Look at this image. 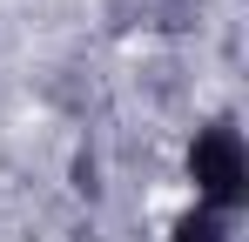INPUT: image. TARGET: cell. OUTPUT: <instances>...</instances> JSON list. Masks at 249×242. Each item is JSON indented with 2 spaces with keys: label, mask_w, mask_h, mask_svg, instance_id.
Here are the masks:
<instances>
[{
  "label": "cell",
  "mask_w": 249,
  "mask_h": 242,
  "mask_svg": "<svg viewBox=\"0 0 249 242\" xmlns=\"http://www.w3.org/2000/svg\"><path fill=\"white\" fill-rule=\"evenodd\" d=\"M182 168H189V189H196L202 208L243 215V202H249V141H243V128H236L229 115L202 121V128L189 135Z\"/></svg>",
  "instance_id": "6da1fadb"
},
{
  "label": "cell",
  "mask_w": 249,
  "mask_h": 242,
  "mask_svg": "<svg viewBox=\"0 0 249 242\" xmlns=\"http://www.w3.org/2000/svg\"><path fill=\"white\" fill-rule=\"evenodd\" d=\"M142 14H148L142 27H168V34H175V27L196 20V0H142Z\"/></svg>",
  "instance_id": "3957f363"
},
{
  "label": "cell",
  "mask_w": 249,
  "mask_h": 242,
  "mask_svg": "<svg viewBox=\"0 0 249 242\" xmlns=\"http://www.w3.org/2000/svg\"><path fill=\"white\" fill-rule=\"evenodd\" d=\"M168 242H236V215H222V208H202V202H189L175 222H168Z\"/></svg>",
  "instance_id": "7a4b0ae2"
}]
</instances>
